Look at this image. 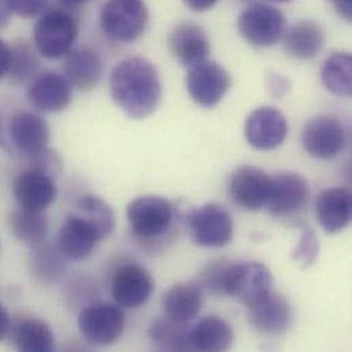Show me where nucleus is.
Wrapping results in <instances>:
<instances>
[{"mask_svg": "<svg viewBox=\"0 0 352 352\" xmlns=\"http://www.w3.org/2000/svg\"><path fill=\"white\" fill-rule=\"evenodd\" d=\"M114 103L131 118L144 120L155 113L162 99V84L154 63L142 56L121 60L110 77Z\"/></svg>", "mask_w": 352, "mask_h": 352, "instance_id": "1", "label": "nucleus"}, {"mask_svg": "<svg viewBox=\"0 0 352 352\" xmlns=\"http://www.w3.org/2000/svg\"><path fill=\"white\" fill-rule=\"evenodd\" d=\"M150 12L143 0H107L100 11V28L118 43L140 38L148 28Z\"/></svg>", "mask_w": 352, "mask_h": 352, "instance_id": "2", "label": "nucleus"}, {"mask_svg": "<svg viewBox=\"0 0 352 352\" xmlns=\"http://www.w3.org/2000/svg\"><path fill=\"white\" fill-rule=\"evenodd\" d=\"M78 22L66 10H50L34 25L33 38L37 52L47 59L67 55L77 37Z\"/></svg>", "mask_w": 352, "mask_h": 352, "instance_id": "3", "label": "nucleus"}, {"mask_svg": "<svg viewBox=\"0 0 352 352\" xmlns=\"http://www.w3.org/2000/svg\"><path fill=\"white\" fill-rule=\"evenodd\" d=\"M126 218L135 236L151 240L165 234L175 218L173 204L162 196H140L126 208Z\"/></svg>", "mask_w": 352, "mask_h": 352, "instance_id": "4", "label": "nucleus"}, {"mask_svg": "<svg viewBox=\"0 0 352 352\" xmlns=\"http://www.w3.org/2000/svg\"><path fill=\"white\" fill-rule=\"evenodd\" d=\"M237 28L247 43L254 47L266 48L276 44L284 36L287 19L277 7L256 3L239 15Z\"/></svg>", "mask_w": 352, "mask_h": 352, "instance_id": "5", "label": "nucleus"}, {"mask_svg": "<svg viewBox=\"0 0 352 352\" xmlns=\"http://www.w3.org/2000/svg\"><path fill=\"white\" fill-rule=\"evenodd\" d=\"M126 325L121 306L100 302L84 309L78 317V327L84 339L92 346H111L124 333Z\"/></svg>", "mask_w": 352, "mask_h": 352, "instance_id": "6", "label": "nucleus"}, {"mask_svg": "<svg viewBox=\"0 0 352 352\" xmlns=\"http://www.w3.org/2000/svg\"><path fill=\"white\" fill-rule=\"evenodd\" d=\"M272 285V273L265 265L259 262H232L226 296L251 307L273 292Z\"/></svg>", "mask_w": 352, "mask_h": 352, "instance_id": "7", "label": "nucleus"}, {"mask_svg": "<svg viewBox=\"0 0 352 352\" xmlns=\"http://www.w3.org/2000/svg\"><path fill=\"white\" fill-rule=\"evenodd\" d=\"M188 226L192 240L201 247H223L233 239L232 215L217 203H207L192 211Z\"/></svg>", "mask_w": 352, "mask_h": 352, "instance_id": "8", "label": "nucleus"}, {"mask_svg": "<svg viewBox=\"0 0 352 352\" xmlns=\"http://www.w3.org/2000/svg\"><path fill=\"white\" fill-rule=\"evenodd\" d=\"M305 150L317 160L338 157L347 144V129L333 116H318L310 120L302 133Z\"/></svg>", "mask_w": 352, "mask_h": 352, "instance_id": "9", "label": "nucleus"}, {"mask_svg": "<svg viewBox=\"0 0 352 352\" xmlns=\"http://www.w3.org/2000/svg\"><path fill=\"white\" fill-rule=\"evenodd\" d=\"M229 88V73L214 60H203L192 66L186 76L189 96L196 104L206 109L218 104Z\"/></svg>", "mask_w": 352, "mask_h": 352, "instance_id": "10", "label": "nucleus"}, {"mask_svg": "<svg viewBox=\"0 0 352 352\" xmlns=\"http://www.w3.org/2000/svg\"><path fill=\"white\" fill-rule=\"evenodd\" d=\"M153 292L151 274L138 263H122L113 273L111 295L121 307L139 309L150 300Z\"/></svg>", "mask_w": 352, "mask_h": 352, "instance_id": "11", "label": "nucleus"}, {"mask_svg": "<svg viewBox=\"0 0 352 352\" xmlns=\"http://www.w3.org/2000/svg\"><path fill=\"white\" fill-rule=\"evenodd\" d=\"M244 133L248 144L255 150H274L287 139L288 121L278 109L258 107L247 117Z\"/></svg>", "mask_w": 352, "mask_h": 352, "instance_id": "12", "label": "nucleus"}, {"mask_svg": "<svg viewBox=\"0 0 352 352\" xmlns=\"http://www.w3.org/2000/svg\"><path fill=\"white\" fill-rule=\"evenodd\" d=\"M307 179L294 172H283L270 177L266 204L274 217H288L299 211L309 200Z\"/></svg>", "mask_w": 352, "mask_h": 352, "instance_id": "13", "label": "nucleus"}, {"mask_svg": "<svg viewBox=\"0 0 352 352\" xmlns=\"http://www.w3.org/2000/svg\"><path fill=\"white\" fill-rule=\"evenodd\" d=\"M270 177L255 166L237 168L228 179V192L233 201L245 210H259L266 204Z\"/></svg>", "mask_w": 352, "mask_h": 352, "instance_id": "14", "label": "nucleus"}, {"mask_svg": "<svg viewBox=\"0 0 352 352\" xmlns=\"http://www.w3.org/2000/svg\"><path fill=\"white\" fill-rule=\"evenodd\" d=\"M72 85L63 74L47 72L32 81L28 89V99L30 104L41 113H60L72 103Z\"/></svg>", "mask_w": 352, "mask_h": 352, "instance_id": "15", "label": "nucleus"}, {"mask_svg": "<svg viewBox=\"0 0 352 352\" xmlns=\"http://www.w3.org/2000/svg\"><path fill=\"white\" fill-rule=\"evenodd\" d=\"M102 240L98 229L78 212L69 214L59 229V250L72 261L87 259Z\"/></svg>", "mask_w": 352, "mask_h": 352, "instance_id": "16", "label": "nucleus"}, {"mask_svg": "<svg viewBox=\"0 0 352 352\" xmlns=\"http://www.w3.org/2000/svg\"><path fill=\"white\" fill-rule=\"evenodd\" d=\"M169 47L178 63L192 67L206 60L210 54V40L206 30L190 21L181 22L169 36Z\"/></svg>", "mask_w": 352, "mask_h": 352, "instance_id": "17", "label": "nucleus"}, {"mask_svg": "<svg viewBox=\"0 0 352 352\" xmlns=\"http://www.w3.org/2000/svg\"><path fill=\"white\" fill-rule=\"evenodd\" d=\"M12 193L18 207L44 211L55 201L58 189L54 182V177L28 169L16 177Z\"/></svg>", "mask_w": 352, "mask_h": 352, "instance_id": "18", "label": "nucleus"}, {"mask_svg": "<svg viewBox=\"0 0 352 352\" xmlns=\"http://www.w3.org/2000/svg\"><path fill=\"white\" fill-rule=\"evenodd\" d=\"M248 309V321L258 332L278 335L288 331L294 324L292 307L289 302L278 294L272 292Z\"/></svg>", "mask_w": 352, "mask_h": 352, "instance_id": "19", "label": "nucleus"}, {"mask_svg": "<svg viewBox=\"0 0 352 352\" xmlns=\"http://www.w3.org/2000/svg\"><path fill=\"white\" fill-rule=\"evenodd\" d=\"M62 70L72 88L91 91L100 82L103 63L99 54L94 50L77 48L65 55Z\"/></svg>", "mask_w": 352, "mask_h": 352, "instance_id": "20", "label": "nucleus"}, {"mask_svg": "<svg viewBox=\"0 0 352 352\" xmlns=\"http://www.w3.org/2000/svg\"><path fill=\"white\" fill-rule=\"evenodd\" d=\"M316 211L317 218L327 233H339L351 222V193L344 188L327 189L317 197Z\"/></svg>", "mask_w": 352, "mask_h": 352, "instance_id": "21", "label": "nucleus"}, {"mask_svg": "<svg viewBox=\"0 0 352 352\" xmlns=\"http://www.w3.org/2000/svg\"><path fill=\"white\" fill-rule=\"evenodd\" d=\"M10 138L21 153L33 155L47 148L50 128L40 116L30 111H21L11 120Z\"/></svg>", "mask_w": 352, "mask_h": 352, "instance_id": "22", "label": "nucleus"}, {"mask_svg": "<svg viewBox=\"0 0 352 352\" xmlns=\"http://www.w3.org/2000/svg\"><path fill=\"white\" fill-rule=\"evenodd\" d=\"M166 316L177 322L188 324L201 310L203 291L196 283H178L169 288L162 298Z\"/></svg>", "mask_w": 352, "mask_h": 352, "instance_id": "23", "label": "nucleus"}, {"mask_svg": "<svg viewBox=\"0 0 352 352\" xmlns=\"http://www.w3.org/2000/svg\"><path fill=\"white\" fill-rule=\"evenodd\" d=\"M232 327L218 316H207L189 329V343L197 351H225L233 343Z\"/></svg>", "mask_w": 352, "mask_h": 352, "instance_id": "24", "label": "nucleus"}, {"mask_svg": "<svg viewBox=\"0 0 352 352\" xmlns=\"http://www.w3.org/2000/svg\"><path fill=\"white\" fill-rule=\"evenodd\" d=\"M324 32L313 21H299L284 33V48L295 59H311L324 47Z\"/></svg>", "mask_w": 352, "mask_h": 352, "instance_id": "25", "label": "nucleus"}, {"mask_svg": "<svg viewBox=\"0 0 352 352\" xmlns=\"http://www.w3.org/2000/svg\"><path fill=\"white\" fill-rule=\"evenodd\" d=\"M11 344L18 351L50 352L55 347L51 328L37 318H23L10 328Z\"/></svg>", "mask_w": 352, "mask_h": 352, "instance_id": "26", "label": "nucleus"}, {"mask_svg": "<svg viewBox=\"0 0 352 352\" xmlns=\"http://www.w3.org/2000/svg\"><path fill=\"white\" fill-rule=\"evenodd\" d=\"M11 233L23 244L36 247L44 241L48 233V219L44 211L18 207L8 217Z\"/></svg>", "mask_w": 352, "mask_h": 352, "instance_id": "27", "label": "nucleus"}, {"mask_svg": "<svg viewBox=\"0 0 352 352\" xmlns=\"http://www.w3.org/2000/svg\"><path fill=\"white\" fill-rule=\"evenodd\" d=\"M325 88L336 96L350 98L352 94V58L349 52L331 54L321 69Z\"/></svg>", "mask_w": 352, "mask_h": 352, "instance_id": "28", "label": "nucleus"}, {"mask_svg": "<svg viewBox=\"0 0 352 352\" xmlns=\"http://www.w3.org/2000/svg\"><path fill=\"white\" fill-rule=\"evenodd\" d=\"M186 324L177 322L172 318H161L151 324L150 338L155 347L162 351H186L192 350L189 343V328Z\"/></svg>", "mask_w": 352, "mask_h": 352, "instance_id": "29", "label": "nucleus"}, {"mask_svg": "<svg viewBox=\"0 0 352 352\" xmlns=\"http://www.w3.org/2000/svg\"><path fill=\"white\" fill-rule=\"evenodd\" d=\"M78 214L89 221L100 233L102 239L111 236L116 228V215L111 207L100 197L87 195L78 201Z\"/></svg>", "mask_w": 352, "mask_h": 352, "instance_id": "30", "label": "nucleus"}, {"mask_svg": "<svg viewBox=\"0 0 352 352\" xmlns=\"http://www.w3.org/2000/svg\"><path fill=\"white\" fill-rule=\"evenodd\" d=\"M38 58L36 51L26 43H19L11 48V63H10V78L14 82L25 84L33 78L38 69Z\"/></svg>", "mask_w": 352, "mask_h": 352, "instance_id": "31", "label": "nucleus"}, {"mask_svg": "<svg viewBox=\"0 0 352 352\" xmlns=\"http://www.w3.org/2000/svg\"><path fill=\"white\" fill-rule=\"evenodd\" d=\"M60 250L52 245L41 247L33 256L32 269L37 278L44 283L56 280L62 273V258Z\"/></svg>", "mask_w": 352, "mask_h": 352, "instance_id": "32", "label": "nucleus"}, {"mask_svg": "<svg viewBox=\"0 0 352 352\" xmlns=\"http://www.w3.org/2000/svg\"><path fill=\"white\" fill-rule=\"evenodd\" d=\"M230 261L218 259L208 263L199 277V285L217 296H226L228 277L230 270Z\"/></svg>", "mask_w": 352, "mask_h": 352, "instance_id": "33", "label": "nucleus"}, {"mask_svg": "<svg viewBox=\"0 0 352 352\" xmlns=\"http://www.w3.org/2000/svg\"><path fill=\"white\" fill-rule=\"evenodd\" d=\"M318 254H320L318 236L310 226H305L302 229L299 244L292 252V259L303 269H307L316 263Z\"/></svg>", "mask_w": 352, "mask_h": 352, "instance_id": "34", "label": "nucleus"}, {"mask_svg": "<svg viewBox=\"0 0 352 352\" xmlns=\"http://www.w3.org/2000/svg\"><path fill=\"white\" fill-rule=\"evenodd\" d=\"M30 157H33L30 169L45 173L51 177L56 176L60 172V160L56 153L45 148Z\"/></svg>", "mask_w": 352, "mask_h": 352, "instance_id": "35", "label": "nucleus"}, {"mask_svg": "<svg viewBox=\"0 0 352 352\" xmlns=\"http://www.w3.org/2000/svg\"><path fill=\"white\" fill-rule=\"evenodd\" d=\"M50 0H7L11 14L21 18H33L40 15Z\"/></svg>", "mask_w": 352, "mask_h": 352, "instance_id": "36", "label": "nucleus"}, {"mask_svg": "<svg viewBox=\"0 0 352 352\" xmlns=\"http://www.w3.org/2000/svg\"><path fill=\"white\" fill-rule=\"evenodd\" d=\"M267 89L272 94V96H274L277 99H281L283 96H285L289 92L291 81L284 76H280L277 73H272L267 77Z\"/></svg>", "mask_w": 352, "mask_h": 352, "instance_id": "37", "label": "nucleus"}, {"mask_svg": "<svg viewBox=\"0 0 352 352\" xmlns=\"http://www.w3.org/2000/svg\"><path fill=\"white\" fill-rule=\"evenodd\" d=\"M336 14L342 16L344 21L350 22L352 16V0H327Z\"/></svg>", "mask_w": 352, "mask_h": 352, "instance_id": "38", "label": "nucleus"}, {"mask_svg": "<svg viewBox=\"0 0 352 352\" xmlns=\"http://www.w3.org/2000/svg\"><path fill=\"white\" fill-rule=\"evenodd\" d=\"M11 63V48L0 40V78H3L6 74H8Z\"/></svg>", "mask_w": 352, "mask_h": 352, "instance_id": "39", "label": "nucleus"}, {"mask_svg": "<svg viewBox=\"0 0 352 352\" xmlns=\"http://www.w3.org/2000/svg\"><path fill=\"white\" fill-rule=\"evenodd\" d=\"M219 0H184V3L193 11H199V12H203V11H207V10H211L212 7L217 6Z\"/></svg>", "mask_w": 352, "mask_h": 352, "instance_id": "40", "label": "nucleus"}, {"mask_svg": "<svg viewBox=\"0 0 352 352\" xmlns=\"http://www.w3.org/2000/svg\"><path fill=\"white\" fill-rule=\"evenodd\" d=\"M11 320L7 310L0 305V342L10 333Z\"/></svg>", "mask_w": 352, "mask_h": 352, "instance_id": "41", "label": "nucleus"}, {"mask_svg": "<svg viewBox=\"0 0 352 352\" xmlns=\"http://www.w3.org/2000/svg\"><path fill=\"white\" fill-rule=\"evenodd\" d=\"M10 15H11V11L8 8L7 0H0V29L6 28L8 25Z\"/></svg>", "mask_w": 352, "mask_h": 352, "instance_id": "42", "label": "nucleus"}, {"mask_svg": "<svg viewBox=\"0 0 352 352\" xmlns=\"http://www.w3.org/2000/svg\"><path fill=\"white\" fill-rule=\"evenodd\" d=\"M88 1H91V0H59V3H60L62 6L69 7V8L84 6V4H87Z\"/></svg>", "mask_w": 352, "mask_h": 352, "instance_id": "43", "label": "nucleus"}, {"mask_svg": "<svg viewBox=\"0 0 352 352\" xmlns=\"http://www.w3.org/2000/svg\"><path fill=\"white\" fill-rule=\"evenodd\" d=\"M273 1H277V3H287V1H292V0H273Z\"/></svg>", "mask_w": 352, "mask_h": 352, "instance_id": "44", "label": "nucleus"}, {"mask_svg": "<svg viewBox=\"0 0 352 352\" xmlns=\"http://www.w3.org/2000/svg\"><path fill=\"white\" fill-rule=\"evenodd\" d=\"M0 132H1V122H0Z\"/></svg>", "mask_w": 352, "mask_h": 352, "instance_id": "45", "label": "nucleus"}]
</instances>
